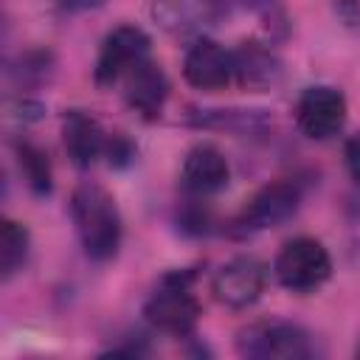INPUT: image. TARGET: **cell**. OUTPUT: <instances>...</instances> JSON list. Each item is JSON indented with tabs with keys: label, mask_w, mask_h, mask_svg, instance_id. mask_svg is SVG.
Instances as JSON below:
<instances>
[{
	"label": "cell",
	"mask_w": 360,
	"mask_h": 360,
	"mask_svg": "<svg viewBox=\"0 0 360 360\" xmlns=\"http://www.w3.org/2000/svg\"><path fill=\"white\" fill-rule=\"evenodd\" d=\"M233 70L239 87L259 93V90H270L281 79V59L262 42L248 39L233 51Z\"/></svg>",
	"instance_id": "14"
},
{
	"label": "cell",
	"mask_w": 360,
	"mask_h": 360,
	"mask_svg": "<svg viewBox=\"0 0 360 360\" xmlns=\"http://www.w3.org/2000/svg\"><path fill=\"white\" fill-rule=\"evenodd\" d=\"M149 59V37L138 25H118L101 42L93 79L98 87H112Z\"/></svg>",
	"instance_id": "6"
},
{
	"label": "cell",
	"mask_w": 360,
	"mask_h": 360,
	"mask_svg": "<svg viewBox=\"0 0 360 360\" xmlns=\"http://www.w3.org/2000/svg\"><path fill=\"white\" fill-rule=\"evenodd\" d=\"M228 177H231L228 160L211 143H197L194 149H188L183 169H180V183L194 197H208V194L225 188Z\"/></svg>",
	"instance_id": "11"
},
{
	"label": "cell",
	"mask_w": 360,
	"mask_h": 360,
	"mask_svg": "<svg viewBox=\"0 0 360 360\" xmlns=\"http://www.w3.org/2000/svg\"><path fill=\"white\" fill-rule=\"evenodd\" d=\"M191 278H194L191 270L169 273L163 276L158 290L146 298L143 315L155 329L166 335H177V338H186L194 332L200 321V301L191 292Z\"/></svg>",
	"instance_id": "2"
},
{
	"label": "cell",
	"mask_w": 360,
	"mask_h": 360,
	"mask_svg": "<svg viewBox=\"0 0 360 360\" xmlns=\"http://www.w3.org/2000/svg\"><path fill=\"white\" fill-rule=\"evenodd\" d=\"M152 20L169 34H194L217 25L228 6L225 0H152Z\"/></svg>",
	"instance_id": "10"
},
{
	"label": "cell",
	"mask_w": 360,
	"mask_h": 360,
	"mask_svg": "<svg viewBox=\"0 0 360 360\" xmlns=\"http://www.w3.org/2000/svg\"><path fill=\"white\" fill-rule=\"evenodd\" d=\"M14 155H17V163H20V172L25 174V183L31 186L34 194H48L51 191V163H48V155L34 146L31 141H17L14 143Z\"/></svg>",
	"instance_id": "16"
},
{
	"label": "cell",
	"mask_w": 360,
	"mask_h": 360,
	"mask_svg": "<svg viewBox=\"0 0 360 360\" xmlns=\"http://www.w3.org/2000/svg\"><path fill=\"white\" fill-rule=\"evenodd\" d=\"M62 141H65L68 158L79 169H87L107 152L110 135L101 129V124L93 115H87L82 110H70L62 121Z\"/></svg>",
	"instance_id": "12"
},
{
	"label": "cell",
	"mask_w": 360,
	"mask_h": 360,
	"mask_svg": "<svg viewBox=\"0 0 360 360\" xmlns=\"http://www.w3.org/2000/svg\"><path fill=\"white\" fill-rule=\"evenodd\" d=\"M236 352L250 360H304L312 357L309 335L287 321L250 323L236 335Z\"/></svg>",
	"instance_id": "4"
},
{
	"label": "cell",
	"mask_w": 360,
	"mask_h": 360,
	"mask_svg": "<svg viewBox=\"0 0 360 360\" xmlns=\"http://www.w3.org/2000/svg\"><path fill=\"white\" fill-rule=\"evenodd\" d=\"M183 76L191 87L217 93L231 84H236V70H233V51H225L214 39H197L186 59H183Z\"/></svg>",
	"instance_id": "9"
},
{
	"label": "cell",
	"mask_w": 360,
	"mask_h": 360,
	"mask_svg": "<svg viewBox=\"0 0 360 360\" xmlns=\"http://www.w3.org/2000/svg\"><path fill=\"white\" fill-rule=\"evenodd\" d=\"M104 155H107V160H110L112 166H127V163L135 158V143H132L124 132H115V135H110Z\"/></svg>",
	"instance_id": "17"
},
{
	"label": "cell",
	"mask_w": 360,
	"mask_h": 360,
	"mask_svg": "<svg viewBox=\"0 0 360 360\" xmlns=\"http://www.w3.org/2000/svg\"><path fill=\"white\" fill-rule=\"evenodd\" d=\"M124 96H127V104L143 115V118H158L166 98H169V79L163 73V68L152 59L141 62L127 79H124Z\"/></svg>",
	"instance_id": "13"
},
{
	"label": "cell",
	"mask_w": 360,
	"mask_h": 360,
	"mask_svg": "<svg viewBox=\"0 0 360 360\" xmlns=\"http://www.w3.org/2000/svg\"><path fill=\"white\" fill-rule=\"evenodd\" d=\"M28 259V231L14 219L0 222V270L3 278H11Z\"/></svg>",
	"instance_id": "15"
},
{
	"label": "cell",
	"mask_w": 360,
	"mask_h": 360,
	"mask_svg": "<svg viewBox=\"0 0 360 360\" xmlns=\"http://www.w3.org/2000/svg\"><path fill=\"white\" fill-rule=\"evenodd\" d=\"M346 166H349L352 180L360 186V135H354V138L346 143Z\"/></svg>",
	"instance_id": "18"
},
{
	"label": "cell",
	"mask_w": 360,
	"mask_h": 360,
	"mask_svg": "<svg viewBox=\"0 0 360 360\" xmlns=\"http://www.w3.org/2000/svg\"><path fill=\"white\" fill-rule=\"evenodd\" d=\"M295 124L312 141H326L338 135L346 124V98L340 90L318 84L307 87L295 101Z\"/></svg>",
	"instance_id": "7"
},
{
	"label": "cell",
	"mask_w": 360,
	"mask_h": 360,
	"mask_svg": "<svg viewBox=\"0 0 360 360\" xmlns=\"http://www.w3.org/2000/svg\"><path fill=\"white\" fill-rule=\"evenodd\" d=\"M70 217L84 253L107 262L121 248V214L112 194L98 183H79L70 194Z\"/></svg>",
	"instance_id": "1"
},
{
	"label": "cell",
	"mask_w": 360,
	"mask_h": 360,
	"mask_svg": "<svg viewBox=\"0 0 360 360\" xmlns=\"http://www.w3.org/2000/svg\"><path fill=\"white\" fill-rule=\"evenodd\" d=\"M332 276V259L326 248L312 236L290 239L276 256V278L292 292H312Z\"/></svg>",
	"instance_id": "5"
},
{
	"label": "cell",
	"mask_w": 360,
	"mask_h": 360,
	"mask_svg": "<svg viewBox=\"0 0 360 360\" xmlns=\"http://www.w3.org/2000/svg\"><path fill=\"white\" fill-rule=\"evenodd\" d=\"M96 3H101V0H65L68 8H76V6H96Z\"/></svg>",
	"instance_id": "19"
},
{
	"label": "cell",
	"mask_w": 360,
	"mask_h": 360,
	"mask_svg": "<svg viewBox=\"0 0 360 360\" xmlns=\"http://www.w3.org/2000/svg\"><path fill=\"white\" fill-rule=\"evenodd\" d=\"M264 281H267V270L256 256H236L214 273L211 292L219 304L231 309H245L253 301H259Z\"/></svg>",
	"instance_id": "8"
},
{
	"label": "cell",
	"mask_w": 360,
	"mask_h": 360,
	"mask_svg": "<svg viewBox=\"0 0 360 360\" xmlns=\"http://www.w3.org/2000/svg\"><path fill=\"white\" fill-rule=\"evenodd\" d=\"M304 200V183L301 177H278L267 186H262L236 214L233 231L236 233H259L267 228L281 225L290 219Z\"/></svg>",
	"instance_id": "3"
}]
</instances>
